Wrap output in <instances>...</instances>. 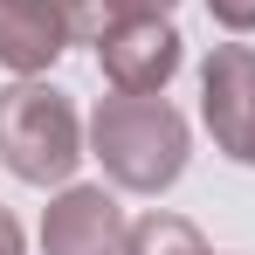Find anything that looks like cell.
<instances>
[{"label": "cell", "mask_w": 255, "mask_h": 255, "mask_svg": "<svg viewBox=\"0 0 255 255\" xmlns=\"http://www.w3.org/2000/svg\"><path fill=\"white\" fill-rule=\"evenodd\" d=\"M69 42H76V28L55 0H0V62L14 76H42Z\"/></svg>", "instance_id": "obj_6"}, {"label": "cell", "mask_w": 255, "mask_h": 255, "mask_svg": "<svg viewBox=\"0 0 255 255\" xmlns=\"http://www.w3.org/2000/svg\"><path fill=\"white\" fill-rule=\"evenodd\" d=\"M97 62H104L111 90L159 97V90L172 83V69H179V35H172V21H159V14L104 21V35H97Z\"/></svg>", "instance_id": "obj_4"}, {"label": "cell", "mask_w": 255, "mask_h": 255, "mask_svg": "<svg viewBox=\"0 0 255 255\" xmlns=\"http://www.w3.org/2000/svg\"><path fill=\"white\" fill-rule=\"evenodd\" d=\"M55 7L69 14L76 42H97V35H104V21H111V14H104V0H55Z\"/></svg>", "instance_id": "obj_8"}, {"label": "cell", "mask_w": 255, "mask_h": 255, "mask_svg": "<svg viewBox=\"0 0 255 255\" xmlns=\"http://www.w3.org/2000/svg\"><path fill=\"white\" fill-rule=\"evenodd\" d=\"M207 14L221 21V28H235V35L255 28V0H207Z\"/></svg>", "instance_id": "obj_9"}, {"label": "cell", "mask_w": 255, "mask_h": 255, "mask_svg": "<svg viewBox=\"0 0 255 255\" xmlns=\"http://www.w3.org/2000/svg\"><path fill=\"white\" fill-rule=\"evenodd\" d=\"M172 7H179V0H104L111 21H138V14H159V21H166Z\"/></svg>", "instance_id": "obj_10"}, {"label": "cell", "mask_w": 255, "mask_h": 255, "mask_svg": "<svg viewBox=\"0 0 255 255\" xmlns=\"http://www.w3.org/2000/svg\"><path fill=\"white\" fill-rule=\"evenodd\" d=\"M0 255H21V221L0 207Z\"/></svg>", "instance_id": "obj_11"}, {"label": "cell", "mask_w": 255, "mask_h": 255, "mask_svg": "<svg viewBox=\"0 0 255 255\" xmlns=\"http://www.w3.org/2000/svg\"><path fill=\"white\" fill-rule=\"evenodd\" d=\"M200 118L228 159L255 166V48L221 42L200 69Z\"/></svg>", "instance_id": "obj_3"}, {"label": "cell", "mask_w": 255, "mask_h": 255, "mask_svg": "<svg viewBox=\"0 0 255 255\" xmlns=\"http://www.w3.org/2000/svg\"><path fill=\"white\" fill-rule=\"evenodd\" d=\"M42 255H125V214L104 186H62L42 214Z\"/></svg>", "instance_id": "obj_5"}, {"label": "cell", "mask_w": 255, "mask_h": 255, "mask_svg": "<svg viewBox=\"0 0 255 255\" xmlns=\"http://www.w3.org/2000/svg\"><path fill=\"white\" fill-rule=\"evenodd\" d=\"M125 255H207V242L179 214H145V221L125 228Z\"/></svg>", "instance_id": "obj_7"}, {"label": "cell", "mask_w": 255, "mask_h": 255, "mask_svg": "<svg viewBox=\"0 0 255 255\" xmlns=\"http://www.w3.org/2000/svg\"><path fill=\"white\" fill-rule=\"evenodd\" d=\"M90 152L125 193H166L186 172V118L166 97H97L90 111Z\"/></svg>", "instance_id": "obj_1"}, {"label": "cell", "mask_w": 255, "mask_h": 255, "mask_svg": "<svg viewBox=\"0 0 255 255\" xmlns=\"http://www.w3.org/2000/svg\"><path fill=\"white\" fill-rule=\"evenodd\" d=\"M83 159V125H76V104L55 83H21L0 90V166L28 186H62Z\"/></svg>", "instance_id": "obj_2"}]
</instances>
